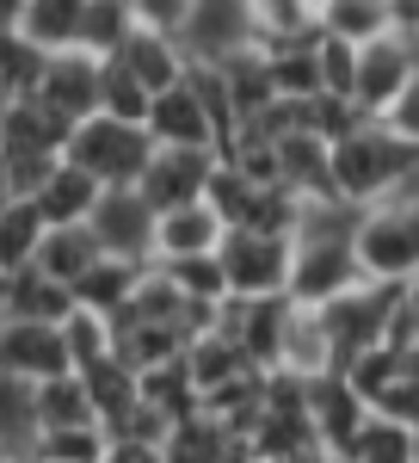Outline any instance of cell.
Returning a JSON list of instances; mask_svg holds the SVG:
<instances>
[{
  "mask_svg": "<svg viewBox=\"0 0 419 463\" xmlns=\"http://www.w3.org/2000/svg\"><path fill=\"white\" fill-rule=\"evenodd\" d=\"M414 161L419 148H407L388 124H364L358 137H346L333 148V198H346L358 211H383Z\"/></svg>",
  "mask_w": 419,
  "mask_h": 463,
  "instance_id": "6da1fadb",
  "label": "cell"
},
{
  "mask_svg": "<svg viewBox=\"0 0 419 463\" xmlns=\"http://www.w3.org/2000/svg\"><path fill=\"white\" fill-rule=\"evenodd\" d=\"M154 137L142 130V124H117V118H87L80 130L69 137V161L80 174H93L105 192H136L142 174L154 167Z\"/></svg>",
  "mask_w": 419,
  "mask_h": 463,
  "instance_id": "7a4b0ae2",
  "label": "cell"
},
{
  "mask_svg": "<svg viewBox=\"0 0 419 463\" xmlns=\"http://www.w3.org/2000/svg\"><path fill=\"white\" fill-rule=\"evenodd\" d=\"M222 272H228V297H247V303L290 297L296 241L259 235V229H228V241H222Z\"/></svg>",
  "mask_w": 419,
  "mask_h": 463,
  "instance_id": "3957f363",
  "label": "cell"
},
{
  "mask_svg": "<svg viewBox=\"0 0 419 463\" xmlns=\"http://www.w3.org/2000/svg\"><path fill=\"white\" fill-rule=\"evenodd\" d=\"M401 297H407V285H364V290H351V297H340L333 309H321V321H327V340H333V358H340V371H346L351 358H364V353H377V346H388V327H395Z\"/></svg>",
  "mask_w": 419,
  "mask_h": 463,
  "instance_id": "277c9868",
  "label": "cell"
},
{
  "mask_svg": "<svg viewBox=\"0 0 419 463\" xmlns=\"http://www.w3.org/2000/svg\"><path fill=\"white\" fill-rule=\"evenodd\" d=\"M358 260L370 285H414L419 279V204H383L364 216Z\"/></svg>",
  "mask_w": 419,
  "mask_h": 463,
  "instance_id": "5b68a950",
  "label": "cell"
},
{
  "mask_svg": "<svg viewBox=\"0 0 419 463\" xmlns=\"http://www.w3.org/2000/svg\"><path fill=\"white\" fill-rule=\"evenodd\" d=\"M179 50L191 56V69H228L235 56L259 50L253 6L247 0H191V19H185Z\"/></svg>",
  "mask_w": 419,
  "mask_h": 463,
  "instance_id": "8992f818",
  "label": "cell"
},
{
  "mask_svg": "<svg viewBox=\"0 0 419 463\" xmlns=\"http://www.w3.org/2000/svg\"><path fill=\"white\" fill-rule=\"evenodd\" d=\"M0 364L13 383H56V377H80L69 353V327H43V321H6L0 327Z\"/></svg>",
  "mask_w": 419,
  "mask_h": 463,
  "instance_id": "52a82bcc",
  "label": "cell"
},
{
  "mask_svg": "<svg viewBox=\"0 0 419 463\" xmlns=\"http://www.w3.org/2000/svg\"><path fill=\"white\" fill-rule=\"evenodd\" d=\"M93 235H99L105 260H124V266H154L161 211H154L142 192H105V204L93 211Z\"/></svg>",
  "mask_w": 419,
  "mask_h": 463,
  "instance_id": "ba28073f",
  "label": "cell"
},
{
  "mask_svg": "<svg viewBox=\"0 0 419 463\" xmlns=\"http://www.w3.org/2000/svg\"><path fill=\"white\" fill-rule=\"evenodd\" d=\"M222 167V155L216 148H161L154 155V167L142 174V198L154 204V211H185V204H204L210 198V179Z\"/></svg>",
  "mask_w": 419,
  "mask_h": 463,
  "instance_id": "9c48e42d",
  "label": "cell"
},
{
  "mask_svg": "<svg viewBox=\"0 0 419 463\" xmlns=\"http://www.w3.org/2000/svg\"><path fill=\"white\" fill-rule=\"evenodd\" d=\"M370 285L358 248H296V272H290V303L296 309H333L340 297Z\"/></svg>",
  "mask_w": 419,
  "mask_h": 463,
  "instance_id": "30bf717a",
  "label": "cell"
},
{
  "mask_svg": "<svg viewBox=\"0 0 419 463\" xmlns=\"http://www.w3.org/2000/svg\"><path fill=\"white\" fill-rule=\"evenodd\" d=\"M309 420L321 432L327 458H351V445L370 427V402L346 383V371H333V377H314L309 383Z\"/></svg>",
  "mask_w": 419,
  "mask_h": 463,
  "instance_id": "8fae6325",
  "label": "cell"
},
{
  "mask_svg": "<svg viewBox=\"0 0 419 463\" xmlns=\"http://www.w3.org/2000/svg\"><path fill=\"white\" fill-rule=\"evenodd\" d=\"M414 74H419V62H414V50H407L401 32L383 37V43H370V50L358 56V111L383 124L388 111L401 106V93L414 87Z\"/></svg>",
  "mask_w": 419,
  "mask_h": 463,
  "instance_id": "7c38bea8",
  "label": "cell"
},
{
  "mask_svg": "<svg viewBox=\"0 0 419 463\" xmlns=\"http://www.w3.org/2000/svg\"><path fill=\"white\" fill-rule=\"evenodd\" d=\"M80 19H87V0H19V6H6L0 32L25 37L43 56H74L80 50Z\"/></svg>",
  "mask_w": 419,
  "mask_h": 463,
  "instance_id": "4fadbf2b",
  "label": "cell"
},
{
  "mask_svg": "<svg viewBox=\"0 0 419 463\" xmlns=\"http://www.w3.org/2000/svg\"><path fill=\"white\" fill-rule=\"evenodd\" d=\"M228 241V222L216 204H185V211L161 216V235H154V266H179V260H216Z\"/></svg>",
  "mask_w": 419,
  "mask_h": 463,
  "instance_id": "5bb4252c",
  "label": "cell"
},
{
  "mask_svg": "<svg viewBox=\"0 0 419 463\" xmlns=\"http://www.w3.org/2000/svg\"><path fill=\"white\" fill-rule=\"evenodd\" d=\"M37 106H50L62 124H74V130H80L87 118H99V56H87V50L50 56V74H43Z\"/></svg>",
  "mask_w": 419,
  "mask_h": 463,
  "instance_id": "9a60e30c",
  "label": "cell"
},
{
  "mask_svg": "<svg viewBox=\"0 0 419 463\" xmlns=\"http://www.w3.org/2000/svg\"><path fill=\"white\" fill-rule=\"evenodd\" d=\"M148 137H154V148H222V130H216L210 106L191 93V80L154 99V111H148Z\"/></svg>",
  "mask_w": 419,
  "mask_h": 463,
  "instance_id": "2e32d148",
  "label": "cell"
},
{
  "mask_svg": "<svg viewBox=\"0 0 419 463\" xmlns=\"http://www.w3.org/2000/svg\"><path fill=\"white\" fill-rule=\"evenodd\" d=\"M0 303H6V321H43V327H69V316L80 309L74 290L43 279L37 266H13L0 285Z\"/></svg>",
  "mask_w": 419,
  "mask_h": 463,
  "instance_id": "e0dca14e",
  "label": "cell"
},
{
  "mask_svg": "<svg viewBox=\"0 0 419 463\" xmlns=\"http://www.w3.org/2000/svg\"><path fill=\"white\" fill-rule=\"evenodd\" d=\"M69 137H74V124H62L56 111L37 106V99L0 111V148H6V155H50V161H69Z\"/></svg>",
  "mask_w": 419,
  "mask_h": 463,
  "instance_id": "ac0fdd59",
  "label": "cell"
},
{
  "mask_svg": "<svg viewBox=\"0 0 419 463\" xmlns=\"http://www.w3.org/2000/svg\"><path fill=\"white\" fill-rule=\"evenodd\" d=\"M105 204V185L93 174H80L74 161L56 167V179L43 185V198H37V211L50 229H80V222H93V211Z\"/></svg>",
  "mask_w": 419,
  "mask_h": 463,
  "instance_id": "d6986e66",
  "label": "cell"
},
{
  "mask_svg": "<svg viewBox=\"0 0 419 463\" xmlns=\"http://www.w3.org/2000/svg\"><path fill=\"white\" fill-rule=\"evenodd\" d=\"M321 32L351 50H370L395 37V0H321Z\"/></svg>",
  "mask_w": 419,
  "mask_h": 463,
  "instance_id": "ffe728a7",
  "label": "cell"
},
{
  "mask_svg": "<svg viewBox=\"0 0 419 463\" xmlns=\"http://www.w3.org/2000/svg\"><path fill=\"white\" fill-rule=\"evenodd\" d=\"M99 260H105V248H99V235H93V222H80V229H50L32 266L43 272V279H56V285L74 290Z\"/></svg>",
  "mask_w": 419,
  "mask_h": 463,
  "instance_id": "44dd1931",
  "label": "cell"
},
{
  "mask_svg": "<svg viewBox=\"0 0 419 463\" xmlns=\"http://www.w3.org/2000/svg\"><path fill=\"white\" fill-rule=\"evenodd\" d=\"M253 32H259V50H296V43H314L321 37V0H259L253 6Z\"/></svg>",
  "mask_w": 419,
  "mask_h": 463,
  "instance_id": "7402d4cb",
  "label": "cell"
},
{
  "mask_svg": "<svg viewBox=\"0 0 419 463\" xmlns=\"http://www.w3.org/2000/svg\"><path fill=\"white\" fill-rule=\"evenodd\" d=\"M87 377V395H93V408H99V427L105 439L124 427L130 414L142 408V377L130 371V364H117V358H105V364H93V371H80Z\"/></svg>",
  "mask_w": 419,
  "mask_h": 463,
  "instance_id": "603a6c76",
  "label": "cell"
},
{
  "mask_svg": "<svg viewBox=\"0 0 419 463\" xmlns=\"http://www.w3.org/2000/svg\"><path fill=\"white\" fill-rule=\"evenodd\" d=\"M142 272L148 266H124V260H99L80 285H74V303L80 309H93V316H105V321H117L124 309H130V297H136V285H142Z\"/></svg>",
  "mask_w": 419,
  "mask_h": 463,
  "instance_id": "cb8c5ba5",
  "label": "cell"
},
{
  "mask_svg": "<svg viewBox=\"0 0 419 463\" xmlns=\"http://www.w3.org/2000/svg\"><path fill=\"white\" fill-rule=\"evenodd\" d=\"M222 74V87H228V106H235V118H259L265 106H278V80H272V56L265 50H247V56H235Z\"/></svg>",
  "mask_w": 419,
  "mask_h": 463,
  "instance_id": "d4e9b609",
  "label": "cell"
},
{
  "mask_svg": "<svg viewBox=\"0 0 419 463\" xmlns=\"http://www.w3.org/2000/svg\"><path fill=\"white\" fill-rule=\"evenodd\" d=\"M136 37V0H87V19H80V50L87 56H124V43Z\"/></svg>",
  "mask_w": 419,
  "mask_h": 463,
  "instance_id": "484cf974",
  "label": "cell"
},
{
  "mask_svg": "<svg viewBox=\"0 0 419 463\" xmlns=\"http://www.w3.org/2000/svg\"><path fill=\"white\" fill-rule=\"evenodd\" d=\"M43 74H50V56L43 50H32L25 37H13V32H0V99L6 106L37 99L43 93Z\"/></svg>",
  "mask_w": 419,
  "mask_h": 463,
  "instance_id": "4316f807",
  "label": "cell"
},
{
  "mask_svg": "<svg viewBox=\"0 0 419 463\" xmlns=\"http://www.w3.org/2000/svg\"><path fill=\"white\" fill-rule=\"evenodd\" d=\"M37 420L43 432H74V427H99V408L87 395V377H56L37 390Z\"/></svg>",
  "mask_w": 419,
  "mask_h": 463,
  "instance_id": "83f0119b",
  "label": "cell"
},
{
  "mask_svg": "<svg viewBox=\"0 0 419 463\" xmlns=\"http://www.w3.org/2000/svg\"><path fill=\"white\" fill-rule=\"evenodd\" d=\"M99 111H105V118H117V124H142V130H148L154 93H148L124 62H99Z\"/></svg>",
  "mask_w": 419,
  "mask_h": 463,
  "instance_id": "f1b7e54d",
  "label": "cell"
},
{
  "mask_svg": "<svg viewBox=\"0 0 419 463\" xmlns=\"http://www.w3.org/2000/svg\"><path fill=\"white\" fill-rule=\"evenodd\" d=\"M327 37V32H321ZM321 37L314 43H296V50H272V80H278V99H321Z\"/></svg>",
  "mask_w": 419,
  "mask_h": 463,
  "instance_id": "f546056e",
  "label": "cell"
},
{
  "mask_svg": "<svg viewBox=\"0 0 419 463\" xmlns=\"http://www.w3.org/2000/svg\"><path fill=\"white\" fill-rule=\"evenodd\" d=\"M43 235H50V222L37 204H6L0 211V266L13 272V266H32L37 248H43Z\"/></svg>",
  "mask_w": 419,
  "mask_h": 463,
  "instance_id": "4dcf8cb0",
  "label": "cell"
},
{
  "mask_svg": "<svg viewBox=\"0 0 419 463\" xmlns=\"http://www.w3.org/2000/svg\"><path fill=\"white\" fill-rule=\"evenodd\" d=\"M185 358H191V377H198V390H204V395L228 390L235 377H247V371H253V364H247V353L235 346V340H222V334L198 340V346H191Z\"/></svg>",
  "mask_w": 419,
  "mask_h": 463,
  "instance_id": "1f68e13d",
  "label": "cell"
},
{
  "mask_svg": "<svg viewBox=\"0 0 419 463\" xmlns=\"http://www.w3.org/2000/svg\"><path fill=\"white\" fill-rule=\"evenodd\" d=\"M69 353H74V371H93L105 358H117V327L93 309H74L69 316Z\"/></svg>",
  "mask_w": 419,
  "mask_h": 463,
  "instance_id": "d6a6232c",
  "label": "cell"
},
{
  "mask_svg": "<svg viewBox=\"0 0 419 463\" xmlns=\"http://www.w3.org/2000/svg\"><path fill=\"white\" fill-rule=\"evenodd\" d=\"M32 463H111L105 427H74V432H43Z\"/></svg>",
  "mask_w": 419,
  "mask_h": 463,
  "instance_id": "836d02e7",
  "label": "cell"
},
{
  "mask_svg": "<svg viewBox=\"0 0 419 463\" xmlns=\"http://www.w3.org/2000/svg\"><path fill=\"white\" fill-rule=\"evenodd\" d=\"M346 463H419V445H414L407 427H388V420L370 414V427H364V439L351 445Z\"/></svg>",
  "mask_w": 419,
  "mask_h": 463,
  "instance_id": "e575fe53",
  "label": "cell"
},
{
  "mask_svg": "<svg viewBox=\"0 0 419 463\" xmlns=\"http://www.w3.org/2000/svg\"><path fill=\"white\" fill-rule=\"evenodd\" d=\"M167 279L179 285L185 303H228V272H222V253L216 260H179L167 266Z\"/></svg>",
  "mask_w": 419,
  "mask_h": 463,
  "instance_id": "d590c367",
  "label": "cell"
},
{
  "mask_svg": "<svg viewBox=\"0 0 419 463\" xmlns=\"http://www.w3.org/2000/svg\"><path fill=\"white\" fill-rule=\"evenodd\" d=\"M401 377H407V358L395 353V346H377V353H364V358L346 364V383L364 395V402H377V395H383L388 383H401Z\"/></svg>",
  "mask_w": 419,
  "mask_h": 463,
  "instance_id": "8d00e7d4",
  "label": "cell"
},
{
  "mask_svg": "<svg viewBox=\"0 0 419 463\" xmlns=\"http://www.w3.org/2000/svg\"><path fill=\"white\" fill-rule=\"evenodd\" d=\"M358 56L364 50H351L340 37H321V87L333 99H358Z\"/></svg>",
  "mask_w": 419,
  "mask_h": 463,
  "instance_id": "74e56055",
  "label": "cell"
},
{
  "mask_svg": "<svg viewBox=\"0 0 419 463\" xmlns=\"http://www.w3.org/2000/svg\"><path fill=\"white\" fill-rule=\"evenodd\" d=\"M370 414H377V420H388V427L419 432V377H414V371H407L401 383H388V390L370 402Z\"/></svg>",
  "mask_w": 419,
  "mask_h": 463,
  "instance_id": "f35d334b",
  "label": "cell"
},
{
  "mask_svg": "<svg viewBox=\"0 0 419 463\" xmlns=\"http://www.w3.org/2000/svg\"><path fill=\"white\" fill-rule=\"evenodd\" d=\"M383 124H388V130H395V137H401L407 148H419V74H414V87L401 93V106L388 111Z\"/></svg>",
  "mask_w": 419,
  "mask_h": 463,
  "instance_id": "ab89813d",
  "label": "cell"
},
{
  "mask_svg": "<svg viewBox=\"0 0 419 463\" xmlns=\"http://www.w3.org/2000/svg\"><path fill=\"white\" fill-rule=\"evenodd\" d=\"M111 463H173L167 451H148V445H111Z\"/></svg>",
  "mask_w": 419,
  "mask_h": 463,
  "instance_id": "60d3db41",
  "label": "cell"
},
{
  "mask_svg": "<svg viewBox=\"0 0 419 463\" xmlns=\"http://www.w3.org/2000/svg\"><path fill=\"white\" fill-rule=\"evenodd\" d=\"M395 32L419 37V0H395Z\"/></svg>",
  "mask_w": 419,
  "mask_h": 463,
  "instance_id": "b9f144b4",
  "label": "cell"
},
{
  "mask_svg": "<svg viewBox=\"0 0 419 463\" xmlns=\"http://www.w3.org/2000/svg\"><path fill=\"white\" fill-rule=\"evenodd\" d=\"M253 463H265V458H253ZM314 463H321V458H314Z\"/></svg>",
  "mask_w": 419,
  "mask_h": 463,
  "instance_id": "7bdbcfd3",
  "label": "cell"
},
{
  "mask_svg": "<svg viewBox=\"0 0 419 463\" xmlns=\"http://www.w3.org/2000/svg\"><path fill=\"white\" fill-rule=\"evenodd\" d=\"M414 445H419V432H414Z\"/></svg>",
  "mask_w": 419,
  "mask_h": 463,
  "instance_id": "ee69618b",
  "label": "cell"
}]
</instances>
